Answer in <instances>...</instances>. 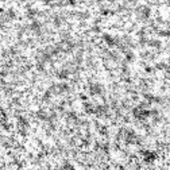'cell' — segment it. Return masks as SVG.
Wrapping results in <instances>:
<instances>
[{
    "label": "cell",
    "instance_id": "cell-1",
    "mask_svg": "<svg viewBox=\"0 0 170 170\" xmlns=\"http://www.w3.org/2000/svg\"><path fill=\"white\" fill-rule=\"evenodd\" d=\"M89 91H91V95L99 96V95H101V93H103V87L99 82H92L91 85H89Z\"/></svg>",
    "mask_w": 170,
    "mask_h": 170
},
{
    "label": "cell",
    "instance_id": "cell-2",
    "mask_svg": "<svg viewBox=\"0 0 170 170\" xmlns=\"http://www.w3.org/2000/svg\"><path fill=\"white\" fill-rule=\"evenodd\" d=\"M61 170H74V167H73V166H72V165H70V163H68V162H66V163H64V165H62V167H61Z\"/></svg>",
    "mask_w": 170,
    "mask_h": 170
}]
</instances>
